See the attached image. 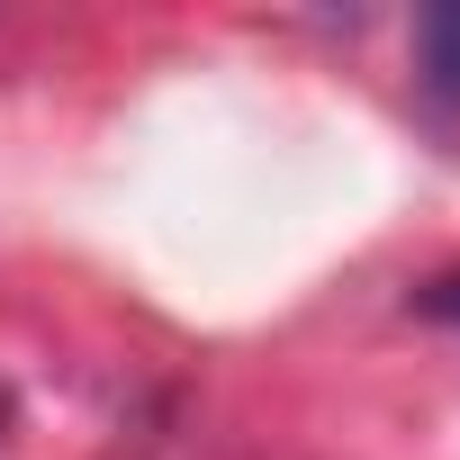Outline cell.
<instances>
[{"instance_id":"obj_1","label":"cell","mask_w":460,"mask_h":460,"mask_svg":"<svg viewBox=\"0 0 460 460\" xmlns=\"http://www.w3.org/2000/svg\"><path fill=\"white\" fill-rule=\"evenodd\" d=\"M415 109L433 118V136L460 145V10L415 19Z\"/></svg>"},{"instance_id":"obj_2","label":"cell","mask_w":460,"mask_h":460,"mask_svg":"<svg viewBox=\"0 0 460 460\" xmlns=\"http://www.w3.org/2000/svg\"><path fill=\"white\" fill-rule=\"evenodd\" d=\"M0 415H10V406H0Z\"/></svg>"}]
</instances>
